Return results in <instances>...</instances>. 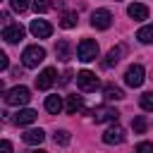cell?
Returning <instances> with one entry per match:
<instances>
[{"label":"cell","instance_id":"ac0fdd59","mask_svg":"<svg viewBox=\"0 0 153 153\" xmlns=\"http://www.w3.org/2000/svg\"><path fill=\"white\" fill-rule=\"evenodd\" d=\"M103 93H105V100H122L124 98V91L120 86H112V84H108Z\"/></svg>","mask_w":153,"mask_h":153},{"label":"cell","instance_id":"ffe728a7","mask_svg":"<svg viewBox=\"0 0 153 153\" xmlns=\"http://www.w3.org/2000/svg\"><path fill=\"white\" fill-rule=\"evenodd\" d=\"M60 26L62 29H74L76 26V12H65L60 17Z\"/></svg>","mask_w":153,"mask_h":153},{"label":"cell","instance_id":"7a4b0ae2","mask_svg":"<svg viewBox=\"0 0 153 153\" xmlns=\"http://www.w3.org/2000/svg\"><path fill=\"white\" fill-rule=\"evenodd\" d=\"M31 100V91L26 86H14L10 91H5V103L7 105H26Z\"/></svg>","mask_w":153,"mask_h":153},{"label":"cell","instance_id":"5bb4252c","mask_svg":"<svg viewBox=\"0 0 153 153\" xmlns=\"http://www.w3.org/2000/svg\"><path fill=\"white\" fill-rule=\"evenodd\" d=\"M43 139H45V131H43V129H29V131L22 134V141L29 143V146H38Z\"/></svg>","mask_w":153,"mask_h":153},{"label":"cell","instance_id":"d4e9b609","mask_svg":"<svg viewBox=\"0 0 153 153\" xmlns=\"http://www.w3.org/2000/svg\"><path fill=\"white\" fill-rule=\"evenodd\" d=\"M50 10V2L48 0H33V12L36 14H43V12H48Z\"/></svg>","mask_w":153,"mask_h":153},{"label":"cell","instance_id":"e0dca14e","mask_svg":"<svg viewBox=\"0 0 153 153\" xmlns=\"http://www.w3.org/2000/svg\"><path fill=\"white\" fill-rule=\"evenodd\" d=\"M45 110H48L50 115H57V112L62 110V98H60V96H48V98H45Z\"/></svg>","mask_w":153,"mask_h":153},{"label":"cell","instance_id":"277c9868","mask_svg":"<svg viewBox=\"0 0 153 153\" xmlns=\"http://www.w3.org/2000/svg\"><path fill=\"white\" fill-rule=\"evenodd\" d=\"M143 79H146V72H143L141 65H131V67H127V72H124V84H127V86L139 88V86L143 84Z\"/></svg>","mask_w":153,"mask_h":153},{"label":"cell","instance_id":"2e32d148","mask_svg":"<svg viewBox=\"0 0 153 153\" xmlns=\"http://www.w3.org/2000/svg\"><path fill=\"white\" fill-rule=\"evenodd\" d=\"M65 108H67L69 115H76V112L84 108V98H81V96H67V105H65Z\"/></svg>","mask_w":153,"mask_h":153},{"label":"cell","instance_id":"603a6c76","mask_svg":"<svg viewBox=\"0 0 153 153\" xmlns=\"http://www.w3.org/2000/svg\"><path fill=\"white\" fill-rule=\"evenodd\" d=\"M53 139H55V143H60V146H67L72 136H69V131H67V129H57Z\"/></svg>","mask_w":153,"mask_h":153},{"label":"cell","instance_id":"9c48e42d","mask_svg":"<svg viewBox=\"0 0 153 153\" xmlns=\"http://www.w3.org/2000/svg\"><path fill=\"white\" fill-rule=\"evenodd\" d=\"M117 117H120V112L115 108H108V105H100V108L93 110V120L96 122H117Z\"/></svg>","mask_w":153,"mask_h":153},{"label":"cell","instance_id":"ba28073f","mask_svg":"<svg viewBox=\"0 0 153 153\" xmlns=\"http://www.w3.org/2000/svg\"><path fill=\"white\" fill-rule=\"evenodd\" d=\"M53 84H55V69H53V67H45V69L36 76V88H38V91H48Z\"/></svg>","mask_w":153,"mask_h":153},{"label":"cell","instance_id":"3957f363","mask_svg":"<svg viewBox=\"0 0 153 153\" xmlns=\"http://www.w3.org/2000/svg\"><path fill=\"white\" fill-rule=\"evenodd\" d=\"M76 55H79L81 62H93L98 57V43L91 41V38H84L79 43V48H76Z\"/></svg>","mask_w":153,"mask_h":153},{"label":"cell","instance_id":"5b68a950","mask_svg":"<svg viewBox=\"0 0 153 153\" xmlns=\"http://www.w3.org/2000/svg\"><path fill=\"white\" fill-rule=\"evenodd\" d=\"M76 86L81 88V91H96L98 88V76L93 74V72H88V69H81L79 74H76Z\"/></svg>","mask_w":153,"mask_h":153},{"label":"cell","instance_id":"7c38bea8","mask_svg":"<svg viewBox=\"0 0 153 153\" xmlns=\"http://www.w3.org/2000/svg\"><path fill=\"white\" fill-rule=\"evenodd\" d=\"M127 14H129L134 22H143V19H148V7L141 5V2H131V5L127 7Z\"/></svg>","mask_w":153,"mask_h":153},{"label":"cell","instance_id":"4316f807","mask_svg":"<svg viewBox=\"0 0 153 153\" xmlns=\"http://www.w3.org/2000/svg\"><path fill=\"white\" fill-rule=\"evenodd\" d=\"M136 153H153V143L151 141H141L136 146Z\"/></svg>","mask_w":153,"mask_h":153},{"label":"cell","instance_id":"7402d4cb","mask_svg":"<svg viewBox=\"0 0 153 153\" xmlns=\"http://www.w3.org/2000/svg\"><path fill=\"white\" fill-rule=\"evenodd\" d=\"M139 105L146 110V112H153V91H148V93H143L141 98H139Z\"/></svg>","mask_w":153,"mask_h":153},{"label":"cell","instance_id":"44dd1931","mask_svg":"<svg viewBox=\"0 0 153 153\" xmlns=\"http://www.w3.org/2000/svg\"><path fill=\"white\" fill-rule=\"evenodd\" d=\"M55 53H57L60 60H69V41H60L55 45Z\"/></svg>","mask_w":153,"mask_h":153},{"label":"cell","instance_id":"d6986e66","mask_svg":"<svg viewBox=\"0 0 153 153\" xmlns=\"http://www.w3.org/2000/svg\"><path fill=\"white\" fill-rule=\"evenodd\" d=\"M136 38H139L141 43H153V24L141 26V29L136 31Z\"/></svg>","mask_w":153,"mask_h":153},{"label":"cell","instance_id":"cb8c5ba5","mask_svg":"<svg viewBox=\"0 0 153 153\" xmlns=\"http://www.w3.org/2000/svg\"><path fill=\"white\" fill-rule=\"evenodd\" d=\"M131 129H134L136 134H143V131H146V120H143L141 115L134 117V120H131Z\"/></svg>","mask_w":153,"mask_h":153},{"label":"cell","instance_id":"4fadbf2b","mask_svg":"<svg viewBox=\"0 0 153 153\" xmlns=\"http://www.w3.org/2000/svg\"><path fill=\"white\" fill-rule=\"evenodd\" d=\"M36 117H38V112H36V110H31V108H24V110H19V112L14 115V124H19V127H26V124L36 122Z\"/></svg>","mask_w":153,"mask_h":153},{"label":"cell","instance_id":"30bf717a","mask_svg":"<svg viewBox=\"0 0 153 153\" xmlns=\"http://www.w3.org/2000/svg\"><path fill=\"white\" fill-rule=\"evenodd\" d=\"M29 29H31V33H33L36 38H48V36L53 33V26H50L45 19H33Z\"/></svg>","mask_w":153,"mask_h":153},{"label":"cell","instance_id":"8fae6325","mask_svg":"<svg viewBox=\"0 0 153 153\" xmlns=\"http://www.w3.org/2000/svg\"><path fill=\"white\" fill-rule=\"evenodd\" d=\"M2 38H5L7 43H19V41L24 38V26H22V24H10V26H5Z\"/></svg>","mask_w":153,"mask_h":153},{"label":"cell","instance_id":"f546056e","mask_svg":"<svg viewBox=\"0 0 153 153\" xmlns=\"http://www.w3.org/2000/svg\"><path fill=\"white\" fill-rule=\"evenodd\" d=\"M29 153H45V151H29Z\"/></svg>","mask_w":153,"mask_h":153},{"label":"cell","instance_id":"6da1fadb","mask_svg":"<svg viewBox=\"0 0 153 153\" xmlns=\"http://www.w3.org/2000/svg\"><path fill=\"white\" fill-rule=\"evenodd\" d=\"M43 60H45V50H43L41 45H29V48H24V53H22V62H24V67H29V69L38 67Z\"/></svg>","mask_w":153,"mask_h":153},{"label":"cell","instance_id":"9a60e30c","mask_svg":"<svg viewBox=\"0 0 153 153\" xmlns=\"http://www.w3.org/2000/svg\"><path fill=\"white\" fill-rule=\"evenodd\" d=\"M120 55H122V48H110L108 55H105V60H103V67H105V69L115 67V65L120 62Z\"/></svg>","mask_w":153,"mask_h":153},{"label":"cell","instance_id":"f1b7e54d","mask_svg":"<svg viewBox=\"0 0 153 153\" xmlns=\"http://www.w3.org/2000/svg\"><path fill=\"white\" fill-rule=\"evenodd\" d=\"M10 67V62H7V55L5 53H0V69H7Z\"/></svg>","mask_w":153,"mask_h":153},{"label":"cell","instance_id":"8992f818","mask_svg":"<svg viewBox=\"0 0 153 153\" xmlns=\"http://www.w3.org/2000/svg\"><path fill=\"white\" fill-rule=\"evenodd\" d=\"M110 24H112V14H110V10H96V12L91 14V26H93V29L105 31V29H110Z\"/></svg>","mask_w":153,"mask_h":153},{"label":"cell","instance_id":"484cf974","mask_svg":"<svg viewBox=\"0 0 153 153\" xmlns=\"http://www.w3.org/2000/svg\"><path fill=\"white\" fill-rule=\"evenodd\" d=\"M10 5H12L14 12H24L29 7V0H10Z\"/></svg>","mask_w":153,"mask_h":153},{"label":"cell","instance_id":"52a82bcc","mask_svg":"<svg viewBox=\"0 0 153 153\" xmlns=\"http://www.w3.org/2000/svg\"><path fill=\"white\" fill-rule=\"evenodd\" d=\"M103 141H105L108 146L122 143V141H124V129H122L120 124H112V127H108V129L103 131Z\"/></svg>","mask_w":153,"mask_h":153},{"label":"cell","instance_id":"83f0119b","mask_svg":"<svg viewBox=\"0 0 153 153\" xmlns=\"http://www.w3.org/2000/svg\"><path fill=\"white\" fill-rule=\"evenodd\" d=\"M0 153H12V143H10L7 139H5L2 143H0Z\"/></svg>","mask_w":153,"mask_h":153}]
</instances>
